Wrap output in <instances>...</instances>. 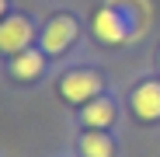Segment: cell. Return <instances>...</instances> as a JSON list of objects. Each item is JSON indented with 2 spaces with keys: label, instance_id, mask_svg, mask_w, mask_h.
I'll use <instances>...</instances> for the list:
<instances>
[{
  "label": "cell",
  "instance_id": "obj_1",
  "mask_svg": "<svg viewBox=\"0 0 160 157\" xmlns=\"http://www.w3.org/2000/svg\"><path fill=\"white\" fill-rule=\"evenodd\" d=\"M94 35H98L104 45H118V42H125V14H118L115 4L101 7V11L94 14Z\"/></svg>",
  "mask_w": 160,
  "mask_h": 157
},
{
  "label": "cell",
  "instance_id": "obj_2",
  "mask_svg": "<svg viewBox=\"0 0 160 157\" xmlns=\"http://www.w3.org/2000/svg\"><path fill=\"white\" fill-rule=\"evenodd\" d=\"M101 91V77L91 73V70H77V73H66L59 81V94L66 101H87L91 94Z\"/></svg>",
  "mask_w": 160,
  "mask_h": 157
},
{
  "label": "cell",
  "instance_id": "obj_3",
  "mask_svg": "<svg viewBox=\"0 0 160 157\" xmlns=\"http://www.w3.org/2000/svg\"><path fill=\"white\" fill-rule=\"evenodd\" d=\"M32 42V24L24 18H7L0 24V49L4 52H24Z\"/></svg>",
  "mask_w": 160,
  "mask_h": 157
},
{
  "label": "cell",
  "instance_id": "obj_4",
  "mask_svg": "<svg viewBox=\"0 0 160 157\" xmlns=\"http://www.w3.org/2000/svg\"><path fill=\"white\" fill-rule=\"evenodd\" d=\"M73 39H77V24H73L70 18H52V21L45 24L42 45H45V52H63Z\"/></svg>",
  "mask_w": 160,
  "mask_h": 157
},
{
  "label": "cell",
  "instance_id": "obj_5",
  "mask_svg": "<svg viewBox=\"0 0 160 157\" xmlns=\"http://www.w3.org/2000/svg\"><path fill=\"white\" fill-rule=\"evenodd\" d=\"M132 108H136L139 119H160V84L157 81L139 84L136 94H132Z\"/></svg>",
  "mask_w": 160,
  "mask_h": 157
},
{
  "label": "cell",
  "instance_id": "obj_6",
  "mask_svg": "<svg viewBox=\"0 0 160 157\" xmlns=\"http://www.w3.org/2000/svg\"><path fill=\"white\" fill-rule=\"evenodd\" d=\"M84 122L91 129H104V126H112L115 122V105L108 98H101V101H91L87 108H84Z\"/></svg>",
  "mask_w": 160,
  "mask_h": 157
},
{
  "label": "cell",
  "instance_id": "obj_7",
  "mask_svg": "<svg viewBox=\"0 0 160 157\" xmlns=\"http://www.w3.org/2000/svg\"><path fill=\"white\" fill-rule=\"evenodd\" d=\"M42 70V56L38 52H14V63H11V73L18 77V81H32V77H38Z\"/></svg>",
  "mask_w": 160,
  "mask_h": 157
},
{
  "label": "cell",
  "instance_id": "obj_8",
  "mask_svg": "<svg viewBox=\"0 0 160 157\" xmlns=\"http://www.w3.org/2000/svg\"><path fill=\"white\" fill-rule=\"evenodd\" d=\"M80 150H84L87 157H112V140L108 136H101V133H87L84 140H80Z\"/></svg>",
  "mask_w": 160,
  "mask_h": 157
},
{
  "label": "cell",
  "instance_id": "obj_9",
  "mask_svg": "<svg viewBox=\"0 0 160 157\" xmlns=\"http://www.w3.org/2000/svg\"><path fill=\"white\" fill-rule=\"evenodd\" d=\"M0 14H4V0H0Z\"/></svg>",
  "mask_w": 160,
  "mask_h": 157
}]
</instances>
